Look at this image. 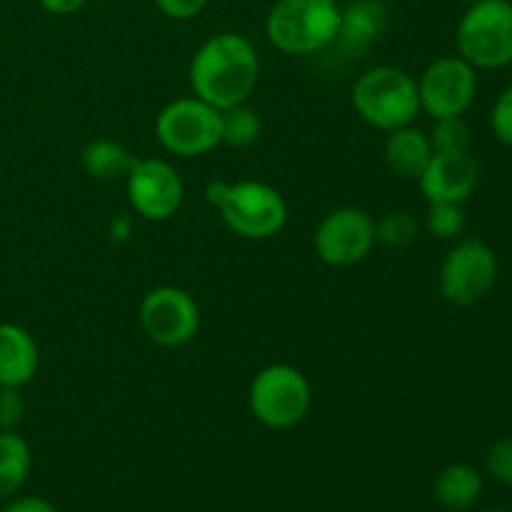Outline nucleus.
<instances>
[{"instance_id": "obj_1", "label": "nucleus", "mask_w": 512, "mask_h": 512, "mask_svg": "<svg viewBox=\"0 0 512 512\" xmlns=\"http://www.w3.org/2000/svg\"><path fill=\"white\" fill-rule=\"evenodd\" d=\"M193 95L218 110L248 103L260 78V60L253 43L238 33H218L205 40L190 60Z\"/></svg>"}, {"instance_id": "obj_2", "label": "nucleus", "mask_w": 512, "mask_h": 512, "mask_svg": "<svg viewBox=\"0 0 512 512\" xmlns=\"http://www.w3.org/2000/svg\"><path fill=\"white\" fill-rule=\"evenodd\" d=\"M205 200L218 210L225 228L245 240H268L288 223V203L280 190L260 180H210Z\"/></svg>"}, {"instance_id": "obj_3", "label": "nucleus", "mask_w": 512, "mask_h": 512, "mask_svg": "<svg viewBox=\"0 0 512 512\" xmlns=\"http://www.w3.org/2000/svg\"><path fill=\"white\" fill-rule=\"evenodd\" d=\"M350 100L360 120L383 133L413 125L420 113L418 80L395 65H375L365 70L355 80Z\"/></svg>"}, {"instance_id": "obj_4", "label": "nucleus", "mask_w": 512, "mask_h": 512, "mask_svg": "<svg viewBox=\"0 0 512 512\" xmlns=\"http://www.w3.org/2000/svg\"><path fill=\"white\" fill-rule=\"evenodd\" d=\"M338 0H278L265 20V35L285 55H313L335 43Z\"/></svg>"}, {"instance_id": "obj_5", "label": "nucleus", "mask_w": 512, "mask_h": 512, "mask_svg": "<svg viewBox=\"0 0 512 512\" xmlns=\"http://www.w3.org/2000/svg\"><path fill=\"white\" fill-rule=\"evenodd\" d=\"M458 55L475 70H500L512 65V3L478 0L470 3L455 30Z\"/></svg>"}, {"instance_id": "obj_6", "label": "nucleus", "mask_w": 512, "mask_h": 512, "mask_svg": "<svg viewBox=\"0 0 512 512\" xmlns=\"http://www.w3.org/2000/svg\"><path fill=\"white\" fill-rule=\"evenodd\" d=\"M313 405V388L303 370L275 363L260 370L248 388V408L260 425L290 430L300 425Z\"/></svg>"}, {"instance_id": "obj_7", "label": "nucleus", "mask_w": 512, "mask_h": 512, "mask_svg": "<svg viewBox=\"0 0 512 512\" xmlns=\"http://www.w3.org/2000/svg\"><path fill=\"white\" fill-rule=\"evenodd\" d=\"M155 135L168 153L198 158L220 145V110L198 95L175 98L155 118Z\"/></svg>"}, {"instance_id": "obj_8", "label": "nucleus", "mask_w": 512, "mask_h": 512, "mask_svg": "<svg viewBox=\"0 0 512 512\" xmlns=\"http://www.w3.org/2000/svg\"><path fill=\"white\" fill-rule=\"evenodd\" d=\"M498 280V258L483 240H460L440 265V295L450 305L470 308L493 290Z\"/></svg>"}, {"instance_id": "obj_9", "label": "nucleus", "mask_w": 512, "mask_h": 512, "mask_svg": "<svg viewBox=\"0 0 512 512\" xmlns=\"http://www.w3.org/2000/svg\"><path fill=\"white\" fill-rule=\"evenodd\" d=\"M138 315L143 333L163 348L188 345L200 333V305L188 290L175 285L148 290Z\"/></svg>"}, {"instance_id": "obj_10", "label": "nucleus", "mask_w": 512, "mask_h": 512, "mask_svg": "<svg viewBox=\"0 0 512 512\" xmlns=\"http://www.w3.org/2000/svg\"><path fill=\"white\" fill-rule=\"evenodd\" d=\"M420 110L438 118L465 115L478 95V70L460 55L433 60L418 78Z\"/></svg>"}, {"instance_id": "obj_11", "label": "nucleus", "mask_w": 512, "mask_h": 512, "mask_svg": "<svg viewBox=\"0 0 512 512\" xmlns=\"http://www.w3.org/2000/svg\"><path fill=\"white\" fill-rule=\"evenodd\" d=\"M125 193L135 213L150 223H165L180 210L185 185L178 170L163 158H135L125 175Z\"/></svg>"}, {"instance_id": "obj_12", "label": "nucleus", "mask_w": 512, "mask_h": 512, "mask_svg": "<svg viewBox=\"0 0 512 512\" xmlns=\"http://www.w3.org/2000/svg\"><path fill=\"white\" fill-rule=\"evenodd\" d=\"M318 258L333 268L363 263L375 248V220L355 205H343L325 215L313 235Z\"/></svg>"}, {"instance_id": "obj_13", "label": "nucleus", "mask_w": 512, "mask_h": 512, "mask_svg": "<svg viewBox=\"0 0 512 512\" xmlns=\"http://www.w3.org/2000/svg\"><path fill=\"white\" fill-rule=\"evenodd\" d=\"M478 180V160L470 153H435L418 183L428 203H465Z\"/></svg>"}, {"instance_id": "obj_14", "label": "nucleus", "mask_w": 512, "mask_h": 512, "mask_svg": "<svg viewBox=\"0 0 512 512\" xmlns=\"http://www.w3.org/2000/svg\"><path fill=\"white\" fill-rule=\"evenodd\" d=\"M390 23L388 5L383 0H350L340 8V25L335 43L348 58H365L385 35Z\"/></svg>"}, {"instance_id": "obj_15", "label": "nucleus", "mask_w": 512, "mask_h": 512, "mask_svg": "<svg viewBox=\"0 0 512 512\" xmlns=\"http://www.w3.org/2000/svg\"><path fill=\"white\" fill-rule=\"evenodd\" d=\"M38 343L25 328L0 323V388H25L38 373Z\"/></svg>"}, {"instance_id": "obj_16", "label": "nucleus", "mask_w": 512, "mask_h": 512, "mask_svg": "<svg viewBox=\"0 0 512 512\" xmlns=\"http://www.w3.org/2000/svg\"><path fill=\"white\" fill-rule=\"evenodd\" d=\"M383 155L390 173L403 180H420L435 150L425 130L415 128V125H403V128L390 130L385 138Z\"/></svg>"}, {"instance_id": "obj_17", "label": "nucleus", "mask_w": 512, "mask_h": 512, "mask_svg": "<svg viewBox=\"0 0 512 512\" xmlns=\"http://www.w3.org/2000/svg\"><path fill=\"white\" fill-rule=\"evenodd\" d=\"M483 495V475L468 463H453L438 473L433 483L435 503L445 510L463 512L473 508Z\"/></svg>"}, {"instance_id": "obj_18", "label": "nucleus", "mask_w": 512, "mask_h": 512, "mask_svg": "<svg viewBox=\"0 0 512 512\" xmlns=\"http://www.w3.org/2000/svg\"><path fill=\"white\" fill-rule=\"evenodd\" d=\"M83 170L98 183H115L125 180L135 163V155L123 143L110 138H95L80 153Z\"/></svg>"}, {"instance_id": "obj_19", "label": "nucleus", "mask_w": 512, "mask_h": 512, "mask_svg": "<svg viewBox=\"0 0 512 512\" xmlns=\"http://www.w3.org/2000/svg\"><path fill=\"white\" fill-rule=\"evenodd\" d=\"M30 445L15 430H0V500L13 498L28 480Z\"/></svg>"}, {"instance_id": "obj_20", "label": "nucleus", "mask_w": 512, "mask_h": 512, "mask_svg": "<svg viewBox=\"0 0 512 512\" xmlns=\"http://www.w3.org/2000/svg\"><path fill=\"white\" fill-rule=\"evenodd\" d=\"M260 133H263L260 115L248 103L220 110V145H228V148H250V145L258 143Z\"/></svg>"}, {"instance_id": "obj_21", "label": "nucleus", "mask_w": 512, "mask_h": 512, "mask_svg": "<svg viewBox=\"0 0 512 512\" xmlns=\"http://www.w3.org/2000/svg\"><path fill=\"white\" fill-rule=\"evenodd\" d=\"M418 240V220L408 210H390L375 223V243L385 248H408Z\"/></svg>"}, {"instance_id": "obj_22", "label": "nucleus", "mask_w": 512, "mask_h": 512, "mask_svg": "<svg viewBox=\"0 0 512 512\" xmlns=\"http://www.w3.org/2000/svg\"><path fill=\"white\" fill-rule=\"evenodd\" d=\"M428 138L435 153H470V145H473V133L463 115L433 120Z\"/></svg>"}, {"instance_id": "obj_23", "label": "nucleus", "mask_w": 512, "mask_h": 512, "mask_svg": "<svg viewBox=\"0 0 512 512\" xmlns=\"http://www.w3.org/2000/svg\"><path fill=\"white\" fill-rule=\"evenodd\" d=\"M425 225L438 240H455L465 230L463 203H430Z\"/></svg>"}, {"instance_id": "obj_24", "label": "nucleus", "mask_w": 512, "mask_h": 512, "mask_svg": "<svg viewBox=\"0 0 512 512\" xmlns=\"http://www.w3.org/2000/svg\"><path fill=\"white\" fill-rule=\"evenodd\" d=\"M485 468L500 485L512 488V438H500L485 453Z\"/></svg>"}, {"instance_id": "obj_25", "label": "nucleus", "mask_w": 512, "mask_h": 512, "mask_svg": "<svg viewBox=\"0 0 512 512\" xmlns=\"http://www.w3.org/2000/svg\"><path fill=\"white\" fill-rule=\"evenodd\" d=\"M490 130L500 143L512 148V85L495 98L490 108Z\"/></svg>"}, {"instance_id": "obj_26", "label": "nucleus", "mask_w": 512, "mask_h": 512, "mask_svg": "<svg viewBox=\"0 0 512 512\" xmlns=\"http://www.w3.org/2000/svg\"><path fill=\"white\" fill-rule=\"evenodd\" d=\"M23 415L25 400L20 388H0V430H13Z\"/></svg>"}, {"instance_id": "obj_27", "label": "nucleus", "mask_w": 512, "mask_h": 512, "mask_svg": "<svg viewBox=\"0 0 512 512\" xmlns=\"http://www.w3.org/2000/svg\"><path fill=\"white\" fill-rule=\"evenodd\" d=\"M158 10L173 20H190L203 13L208 0H155Z\"/></svg>"}, {"instance_id": "obj_28", "label": "nucleus", "mask_w": 512, "mask_h": 512, "mask_svg": "<svg viewBox=\"0 0 512 512\" xmlns=\"http://www.w3.org/2000/svg\"><path fill=\"white\" fill-rule=\"evenodd\" d=\"M3 512H58L53 503L43 498H35V495H25V498H15L5 505Z\"/></svg>"}, {"instance_id": "obj_29", "label": "nucleus", "mask_w": 512, "mask_h": 512, "mask_svg": "<svg viewBox=\"0 0 512 512\" xmlns=\"http://www.w3.org/2000/svg\"><path fill=\"white\" fill-rule=\"evenodd\" d=\"M38 3L43 5V10H48V13L53 15H73L78 13L88 0H38Z\"/></svg>"}, {"instance_id": "obj_30", "label": "nucleus", "mask_w": 512, "mask_h": 512, "mask_svg": "<svg viewBox=\"0 0 512 512\" xmlns=\"http://www.w3.org/2000/svg\"><path fill=\"white\" fill-rule=\"evenodd\" d=\"M128 235H130V218L128 215H118V218L110 223V238L123 243V240H128Z\"/></svg>"}, {"instance_id": "obj_31", "label": "nucleus", "mask_w": 512, "mask_h": 512, "mask_svg": "<svg viewBox=\"0 0 512 512\" xmlns=\"http://www.w3.org/2000/svg\"><path fill=\"white\" fill-rule=\"evenodd\" d=\"M480 512H510V510H505V508H485V510H480Z\"/></svg>"}, {"instance_id": "obj_32", "label": "nucleus", "mask_w": 512, "mask_h": 512, "mask_svg": "<svg viewBox=\"0 0 512 512\" xmlns=\"http://www.w3.org/2000/svg\"><path fill=\"white\" fill-rule=\"evenodd\" d=\"M460 3H478V0H460Z\"/></svg>"}, {"instance_id": "obj_33", "label": "nucleus", "mask_w": 512, "mask_h": 512, "mask_svg": "<svg viewBox=\"0 0 512 512\" xmlns=\"http://www.w3.org/2000/svg\"><path fill=\"white\" fill-rule=\"evenodd\" d=\"M510 3H512V0H510Z\"/></svg>"}]
</instances>
